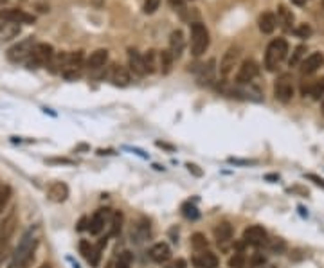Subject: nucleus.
I'll list each match as a JSON object with an SVG mask.
<instances>
[{"label": "nucleus", "instance_id": "nucleus-1", "mask_svg": "<svg viewBox=\"0 0 324 268\" xmlns=\"http://www.w3.org/2000/svg\"><path fill=\"white\" fill-rule=\"evenodd\" d=\"M38 247V236L36 229H29L24 232V236L20 238L18 247L14 249V254L11 256L9 268H25L31 261H33L34 250Z\"/></svg>", "mask_w": 324, "mask_h": 268}, {"label": "nucleus", "instance_id": "nucleus-2", "mask_svg": "<svg viewBox=\"0 0 324 268\" xmlns=\"http://www.w3.org/2000/svg\"><path fill=\"white\" fill-rule=\"evenodd\" d=\"M288 52V43L285 38H276L272 42L268 43L267 47V52H265V67H267V71L274 72L279 67L285 56H287Z\"/></svg>", "mask_w": 324, "mask_h": 268}, {"label": "nucleus", "instance_id": "nucleus-3", "mask_svg": "<svg viewBox=\"0 0 324 268\" xmlns=\"http://www.w3.org/2000/svg\"><path fill=\"white\" fill-rule=\"evenodd\" d=\"M209 42H211V38H209V31L204 24L200 22H195L191 24V52L193 56H202L204 52L207 51L209 47Z\"/></svg>", "mask_w": 324, "mask_h": 268}, {"label": "nucleus", "instance_id": "nucleus-4", "mask_svg": "<svg viewBox=\"0 0 324 268\" xmlns=\"http://www.w3.org/2000/svg\"><path fill=\"white\" fill-rule=\"evenodd\" d=\"M52 56H54L52 45H49V43H36L25 63H27L29 69H40V67H47Z\"/></svg>", "mask_w": 324, "mask_h": 268}, {"label": "nucleus", "instance_id": "nucleus-5", "mask_svg": "<svg viewBox=\"0 0 324 268\" xmlns=\"http://www.w3.org/2000/svg\"><path fill=\"white\" fill-rule=\"evenodd\" d=\"M34 38L29 36V38H24L22 42L14 43L13 47L7 51V60L13 61V63H22V61H27L29 56H31V52L34 49Z\"/></svg>", "mask_w": 324, "mask_h": 268}, {"label": "nucleus", "instance_id": "nucleus-6", "mask_svg": "<svg viewBox=\"0 0 324 268\" xmlns=\"http://www.w3.org/2000/svg\"><path fill=\"white\" fill-rule=\"evenodd\" d=\"M14 225H16L14 214H11V216L2 223V229H0V265L4 263L5 256H7L11 236H13V232H14Z\"/></svg>", "mask_w": 324, "mask_h": 268}, {"label": "nucleus", "instance_id": "nucleus-7", "mask_svg": "<svg viewBox=\"0 0 324 268\" xmlns=\"http://www.w3.org/2000/svg\"><path fill=\"white\" fill-rule=\"evenodd\" d=\"M81 67H83V52L81 51L71 52V54H67L65 67H63V72H61V74L65 76L67 80H74V78L80 76Z\"/></svg>", "mask_w": 324, "mask_h": 268}, {"label": "nucleus", "instance_id": "nucleus-8", "mask_svg": "<svg viewBox=\"0 0 324 268\" xmlns=\"http://www.w3.org/2000/svg\"><path fill=\"white\" fill-rule=\"evenodd\" d=\"M259 74V65L254 60H245L238 69L236 74V83L238 85H249L250 81Z\"/></svg>", "mask_w": 324, "mask_h": 268}, {"label": "nucleus", "instance_id": "nucleus-9", "mask_svg": "<svg viewBox=\"0 0 324 268\" xmlns=\"http://www.w3.org/2000/svg\"><path fill=\"white\" fill-rule=\"evenodd\" d=\"M243 243L252 247H261L267 243V231L259 225H250L243 231Z\"/></svg>", "mask_w": 324, "mask_h": 268}, {"label": "nucleus", "instance_id": "nucleus-10", "mask_svg": "<svg viewBox=\"0 0 324 268\" xmlns=\"http://www.w3.org/2000/svg\"><path fill=\"white\" fill-rule=\"evenodd\" d=\"M0 20H5V22H13V24H34V16L33 14L25 13L22 9H16V7H11V9H2L0 11Z\"/></svg>", "mask_w": 324, "mask_h": 268}, {"label": "nucleus", "instance_id": "nucleus-11", "mask_svg": "<svg viewBox=\"0 0 324 268\" xmlns=\"http://www.w3.org/2000/svg\"><path fill=\"white\" fill-rule=\"evenodd\" d=\"M274 94H276V99H279L281 103H288V101L294 97V87H292V81L288 76H281V78L277 80Z\"/></svg>", "mask_w": 324, "mask_h": 268}, {"label": "nucleus", "instance_id": "nucleus-12", "mask_svg": "<svg viewBox=\"0 0 324 268\" xmlns=\"http://www.w3.org/2000/svg\"><path fill=\"white\" fill-rule=\"evenodd\" d=\"M238 58H240V49L238 47L227 49V52L223 54V58H221V61H220V74L223 76V78H227L230 72L234 71V65H236V61H238Z\"/></svg>", "mask_w": 324, "mask_h": 268}, {"label": "nucleus", "instance_id": "nucleus-13", "mask_svg": "<svg viewBox=\"0 0 324 268\" xmlns=\"http://www.w3.org/2000/svg\"><path fill=\"white\" fill-rule=\"evenodd\" d=\"M324 65V54L323 52H312L310 56H306L305 61L301 63V72L303 74H314Z\"/></svg>", "mask_w": 324, "mask_h": 268}, {"label": "nucleus", "instance_id": "nucleus-14", "mask_svg": "<svg viewBox=\"0 0 324 268\" xmlns=\"http://www.w3.org/2000/svg\"><path fill=\"white\" fill-rule=\"evenodd\" d=\"M110 81L115 87H128L132 83V76H130V71L124 69V67L113 65L112 71H110Z\"/></svg>", "mask_w": 324, "mask_h": 268}, {"label": "nucleus", "instance_id": "nucleus-15", "mask_svg": "<svg viewBox=\"0 0 324 268\" xmlns=\"http://www.w3.org/2000/svg\"><path fill=\"white\" fill-rule=\"evenodd\" d=\"M108 216H110V211H108V209H101V211H98L94 216L90 218L87 231H89L90 234H99V232L105 229V225H107Z\"/></svg>", "mask_w": 324, "mask_h": 268}, {"label": "nucleus", "instance_id": "nucleus-16", "mask_svg": "<svg viewBox=\"0 0 324 268\" xmlns=\"http://www.w3.org/2000/svg\"><path fill=\"white\" fill-rule=\"evenodd\" d=\"M169 258H171V249H169V245L164 243V241L155 243L150 249V259L155 261V263H166Z\"/></svg>", "mask_w": 324, "mask_h": 268}, {"label": "nucleus", "instance_id": "nucleus-17", "mask_svg": "<svg viewBox=\"0 0 324 268\" xmlns=\"http://www.w3.org/2000/svg\"><path fill=\"white\" fill-rule=\"evenodd\" d=\"M184 45H186V38H184V33L180 29L173 31L171 36H169V52L173 58H180L182 56Z\"/></svg>", "mask_w": 324, "mask_h": 268}, {"label": "nucleus", "instance_id": "nucleus-18", "mask_svg": "<svg viewBox=\"0 0 324 268\" xmlns=\"http://www.w3.org/2000/svg\"><path fill=\"white\" fill-rule=\"evenodd\" d=\"M218 263H220L218 258L213 252H209V250H204V252H200V254L193 258V265L197 268H218Z\"/></svg>", "mask_w": 324, "mask_h": 268}, {"label": "nucleus", "instance_id": "nucleus-19", "mask_svg": "<svg viewBox=\"0 0 324 268\" xmlns=\"http://www.w3.org/2000/svg\"><path fill=\"white\" fill-rule=\"evenodd\" d=\"M47 196L52 202H58V203L65 202L67 196H69V187H67V183H63V182L51 183L47 189Z\"/></svg>", "mask_w": 324, "mask_h": 268}, {"label": "nucleus", "instance_id": "nucleus-20", "mask_svg": "<svg viewBox=\"0 0 324 268\" xmlns=\"http://www.w3.org/2000/svg\"><path fill=\"white\" fill-rule=\"evenodd\" d=\"M128 65H130V71H133L137 76L146 74L142 54L139 51H135V49H128Z\"/></svg>", "mask_w": 324, "mask_h": 268}, {"label": "nucleus", "instance_id": "nucleus-21", "mask_svg": "<svg viewBox=\"0 0 324 268\" xmlns=\"http://www.w3.org/2000/svg\"><path fill=\"white\" fill-rule=\"evenodd\" d=\"M107 61H108V51L107 49H98L87 60V67H89L90 71H98V69L107 65Z\"/></svg>", "mask_w": 324, "mask_h": 268}, {"label": "nucleus", "instance_id": "nucleus-22", "mask_svg": "<svg viewBox=\"0 0 324 268\" xmlns=\"http://www.w3.org/2000/svg\"><path fill=\"white\" fill-rule=\"evenodd\" d=\"M20 34V25L13 24V22H0V42H9L13 38H16Z\"/></svg>", "mask_w": 324, "mask_h": 268}, {"label": "nucleus", "instance_id": "nucleus-23", "mask_svg": "<svg viewBox=\"0 0 324 268\" xmlns=\"http://www.w3.org/2000/svg\"><path fill=\"white\" fill-rule=\"evenodd\" d=\"M258 24H259V31H261V33H265V34L274 33V29L277 27L276 14L270 13V11H267V13H263L261 16H259Z\"/></svg>", "mask_w": 324, "mask_h": 268}, {"label": "nucleus", "instance_id": "nucleus-24", "mask_svg": "<svg viewBox=\"0 0 324 268\" xmlns=\"http://www.w3.org/2000/svg\"><path fill=\"white\" fill-rule=\"evenodd\" d=\"M173 61H175V58L171 56V52L169 51L159 52V67H160V72H162V74H169V72H171Z\"/></svg>", "mask_w": 324, "mask_h": 268}, {"label": "nucleus", "instance_id": "nucleus-25", "mask_svg": "<svg viewBox=\"0 0 324 268\" xmlns=\"http://www.w3.org/2000/svg\"><path fill=\"white\" fill-rule=\"evenodd\" d=\"M215 236L216 240H218V243H223V241H229L230 238H232V227L227 223V221H223V223H220V225L215 229Z\"/></svg>", "mask_w": 324, "mask_h": 268}, {"label": "nucleus", "instance_id": "nucleus-26", "mask_svg": "<svg viewBox=\"0 0 324 268\" xmlns=\"http://www.w3.org/2000/svg\"><path fill=\"white\" fill-rule=\"evenodd\" d=\"M277 14H279V22L283 24V27L290 31V29H292V24H294V14H292V11L287 9L285 5H281V7L277 9Z\"/></svg>", "mask_w": 324, "mask_h": 268}, {"label": "nucleus", "instance_id": "nucleus-27", "mask_svg": "<svg viewBox=\"0 0 324 268\" xmlns=\"http://www.w3.org/2000/svg\"><path fill=\"white\" fill-rule=\"evenodd\" d=\"M157 52L155 51H148L144 54V56H142V60H144V69H146V74H151V72H155L157 69Z\"/></svg>", "mask_w": 324, "mask_h": 268}, {"label": "nucleus", "instance_id": "nucleus-28", "mask_svg": "<svg viewBox=\"0 0 324 268\" xmlns=\"http://www.w3.org/2000/svg\"><path fill=\"white\" fill-rule=\"evenodd\" d=\"M191 245H193V249L197 250V252H204V250L207 249V240H206V236L200 234V232H197V234H193V236H191Z\"/></svg>", "mask_w": 324, "mask_h": 268}, {"label": "nucleus", "instance_id": "nucleus-29", "mask_svg": "<svg viewBox=\"0 0 324 268\" xmlns=\"http://www.w3.org/2000/svg\"><path fill=\"white\" fill-rule=\"evenodd\" d=\"M213 76H215V60L209 61L207 67L206 65L202 67V71H200V81H204V83H211Z\"/></svg>", "mask_w": 324, "mask_h": 268}, {"label": "nucleus", "instance_id": "nucleus-30", "mask_svg": "<svg viewBox=\"0 0 324 268\" xmlns=\"http://www.w3.org/2000/svg\"><path fill=\"white\" fill-rule=\"evenodd\" d=\"M9 198H11V187L0 182V214H2V211L5 209V205L9 202Z\"/></svg>", "mask_w": 324, "mask_h": 268}, {"label": "nucleus", "instance_id": "nucleus-31", "mask_svg": "<svg viewBox=\"0 0 324 268\" xmlns=\"http://www.w3.org/2000/svg\"><path fill=\"white\" fill-rule=\"evenodd\" d=\"M132 254L128 252V250H124V252H121L119 254V259L117 263H115V268H132Z\"/></svg>", "mask_w": 324, "mask_h": 268}, {"label": "nucleus", "instance_id": "nucleus-32", "mask_svg": "<svg viewBox=\"0 0 324 268\" xmlns=\"http://www.w3.org/2000/svg\"><path fill=\"white\" fill-rule=\"evenodd\" d=\"M310 95L315 101H319L321 97H324V80H319L315 85L310 87Z\"/></svg>", "mask_w": 324, "mask_h": 268}, {"label": "nucleus", "instance_id": "nucleus-33", "mask_svg": "<svg viewBox=\"0 0 324 268\" xmlns=\"http://www.w3.org/2000/svg\"><path fill=\"white\" fill-rule=\"evenodd\" d=\"M182 212H184V216L189 218V220H197V218L200 216L198 209L195 207V205H191V203H184V205H182Z\"/></svg>", "mask_w": 324, "mask_h": 268}, {"label": "nucleus", "instance_id": "nucleus-34", "mask_svg": "<svg viewBox=\"0 0 324 268\" xmlns=\"http://www.w3.org/2000/svg\"><path fill=\"white\" fill-rule=\"evenodd\" d=\"M80 252H81V256H83L87 261H89L90 258H92V252H94V247L89 243L87 240H81L80 241Z\"/></svg>", "mask_w": 324, "mask_h": 268}, {"label": "nucleus", "instance_id": "nucleus-35", "mask_svg": "<svg viewBox=\"0 0 324 268\" xmlns=\"http://www.w3.org/2000/svg\"><path fill=\"white\" fill-rule=\"evenodd\" d=\"M305 51H306L305 45H299V47L296 49V52L292 54L290 60H288V65H290V67H296L297 63H299V61H301V58L305 56Z\"/></svg>", "mask_w": 324, "mask_h": 268}, {"label": "nucleus", "instance_id": "nucleus-36", "mask_svg": "<svg viewBox=\"0 0 324 268\" xmlns=\"http://www.w3.org/2000/svg\"><path fill=\"white\" fill-rule=\"evenodd\" d=\"M245 267V258L241 252H236L232 258L229 259V268H243Z\"/></svg>", "mask_w": 324, "mask_h": 268}, {"label": "nucleus", "instance_id": "nucleus-37", "mask_svg": "<svg viewBox=\"0 0 324 268\" xmlns=\"http://www.w3.org/2000/svg\"><path fill=\"white\" fill-rule=\"evenodd\" d=\"M121 221H122L121 212H115V214H113V220H112V231H110V234L112 236H115L119 231H121Z\"/></svg>", "mask_w": 324, "mask_h": 268}, {"label": "nucleus", "instance_id": "nucleus-38", "mask_svg": "<svg viewBox=\"0 0 324 268\" xmlns=\"http://www.w3.org/2000/svg\"><path fill=\"white\" fill-rule=\"evenodd\" d=\"M160 5V0H146L144 4V13L146 14H153Z\"/></svg>", "mask_w": 324, "mask_h": 268}, {"label": "nucleus", "instance_id": "nucleus-39", "mask_svg": "<svg viewBox=\"0 0 324 268\" xmlns=\"http://www.w3.org/2000/svg\"><path fill=\"white\" fill-rule=\"evenodd\" d=\"M296 34L299 38H308L312 34V27H310V25H306V24H301L299 27L296 29Z\"/></svg>", "mask_w": 324, "mask_h": 268}, {"label": "nucleus", "instance_id": "nucleus-40", "mask_svg": "<svg viewBox=\"0 0 324 268\" xmlns=\"http://www.w3.org/2000/svg\"><path fill=\"white\" fill-rule=\"evenodd\" d=\"M166 268H186V261H184V259H177L173 263H169Z\"/></svg>", "mask_w": 324, "mask_h": 268}, {"label": "nucleus", "instance_id": "nucleus-41", "mask_svg": "<svg viewBox=\"0 0 324 268\" xmlns=\"http://www.w3.org/2000/svg\"><path fill=\"white\" fill-rule=\"evenodd\" d=\"M308 180L315 182L319 187H324V179H321V177H317V175H308Z\"/></svg>", "mask_w": 324, "mask_h": 268}, {"label": "nucleus", "instance_id": "nucleus-42", "mask_svg": "<svg viewBox=\"0 0 324 268\" xmlns=\"http://www.w3.org/2000/svg\"><path fill=\"white\" fill-rule=\"evenodd\" d=\"M270 249H272L274 252H281V250H285V243H283V241H274V243L270 245Z\"/></svg>", "mask_w": 324, "mask_h": 268}, {"label": "nucleus", "instance_id": "nucleus-43", "mask_svg": "<svg viewBox=\"0 0 324 268\" xmlns=\"http://www.w3.org/2000/svg\"><path fill=\"white\" fill-rule=\"evenodd\" d=\"M188 168H189V171H193V173L197 175V177H202V171L198 170V166H195V164H188Z\"/></svg>", "mask_w": 324, "mask_h": 268}, {"label": "nucleus", "instance_id": "nucleus-44", "mask_svg": "<svg viewBox=\"0 0 324 268\" xmlns=\"http://www.w3.org/2000/svg\"><path fill=\"white\" fill-rule=\"evenodd\" d=\"M169 2H171V5H177V7L184 5V0H169Z\"/></svg>", "mask_w": 324, "mask_h": 268}, {"label": "nucleus", "instance_id": "nucleus-45", "mask_svg": "<svg viewBox=\"0 0 324 268\" xmlns=\"http://www.w3.org/2000/svg\"><path fill=\"white\" fill-rule=\"evenodd\" d=\"M265 179L267 180H279V177H277V175H267Z\"/></svg>", "mask_w": 324, "mask_h": 268}, {"label": "nucleus", "instance_id": "nucleus-46", "mask_svg": "<svg viewBox=\"0 0 324 268\" xmlns=\"http://www.w3.org/2000/svg\"><path fill=\"white\" fill-rule=\"evenodd\" d=\"M292 2H294V4H297V5H303L306 0H292Z\"/></svg>", "mask_w": 324, "mask_h": 268}, {"label": "nucleus", "instance_id": "nucleus-47", "mask_svg": "<svg viewBox=\"0 0 324 268\" xmlns=\"http://www.w3.org/2000/svg\"><path fill=\"white\" fill-rule=\"evenodd\" d=\"M40 268H51V265H49V263H43V265H42V267H40Z\"/></svg>", "mask_w": 324, "mask_h": 268}, {"label": "nucleus", "instance_id": "nucleus-48", "mask_svg": "<svg viewBox=\"0 0 324 268\" xmlns=\"http://www.w3.org/2000/svg\"><path fill=\"white\" fill-rule=\"evenodd\" d=\"M321 110H323V113H324V97H323V106H321Z\"/></svg>", "mask_w": 324, "mask_h": 268}, {"label": "nucleus", "instance_id": "nucleus-49", "mask_svg": "<svg viewBox=\"0 0 324 268\" xmlns=\"http://www.w3.org/2000/svg\"><path fill=\"white\" fill-rule=\"evenodd\" d=\"M4 2H5V0H0V4H4Z\"/></svg>", "mask_w": 324, "mask_h": 268}]
</instances>
